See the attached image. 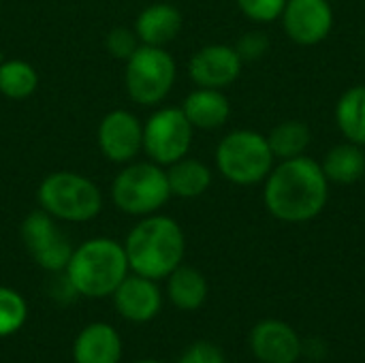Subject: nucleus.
I'll use <instances>...</instances> for the list:
<instances>
[{
	"instance_id": "f257e3e1",
	"label": "nucleus",
	"mask_w": 365,
	"mask_h": 363,
	"mask_svg": "<svg viewBox=\"0 0 365 363\" xmlns=\"http://www.w3.org/2000/svg\"><path fill=\"white\" fill-rule=\"evenodd\" d=\"M267 212L289 225L314 220L329 201V180L314 158L302 154L280 160L265 178Z\"/></svg>"
},
{
	"instance_id": "f03ea898",
	"label": "nucleus",
	"mask_w": 365,
	"mask_h": 363,
	"mask_svg": "<svg viewBox=\"0 0 365 363\" xmlns=\"http://www.w3.org/2000/svg\"><path fill=\"white\" fill-rule=\"evenodd\" d=\"M124 250L133 274L163 280L184 261L186 237L178 220L163 214L143 216L126 235Z\"/></svg>"
},
{
	"instance_id": "7ed1b4c3",
	"label": "nucleus",
	"mask_w": 365,
	"mask_h": 363,
	"mask_svg": "<svg viewBox=\"0 0 365 363\" xmlns=\"http://www.w3.org/2000/svg\"><path fill=\"white\" fill-rule=\"evenodd\" d=\"M128 272L124 244L111 237H92L73 248L64 267V278L73 293L98 300L113 295Z\"/></svg>"
},
{
	"instance_id": "20e7f679",
	"label": "nucleus",
	"mask_w": 365,
	"mask_h": 363,
	"mask_svg": "<svg viewBox=\"0 0 365 363\" xmlns=\"http://www.w3.org/2000/svg\"><path fill=\"white\" fill-rule=\"evenodd\" d=\"M41 210L62 223H88L103 210L101 188L77 171H53L36 190Z\"/></svg>"
},
{
	"instance_id": "39448f33",
	"label": "nucleus",
	"mask_w": 365,
	"mask_h": 363,
	"mask_svg": "<svg viewBox=\"0 0 365 363\" xmlns=\"http://www.w3.org/2000/svg\"><path fill=\"white\" fill-rule=\"evenodd\" d=\"M274 160L267 137L250 128L227 133L216 148V169L235 186H255L265 182L274 169Z\"/></svg>"
},
{
	"instance_id": "423d86ee",
	"label": "nucleus",
	"mask_w": 365,
	"mask_h": 363,
	"mask_svg": "<svg viewBox=\"0 0 365 363\" xmlns=\"http://www.w3.org/2000/svg\"><path fill=\"white\" fill-rule=\"evenodd\" d=\"M171 199L165 167L152 160L126 163L111 182L113 205L128 216H150Z\"/></svg>"
},
{
	"instance_id": "0eeeda50",
	"label": "nucleus",
	"mask_w": 365,
	"mask_h": 363,
	"mask_svg": "<svg viewBox=\"0 0 365 363\" xmlns=\"http://www.w3.org/2000/svg\"><path fill=\"white\" fill-rule=\"evenodd\" d=\"M178 77V64L165 47L139 45L126 60L124 83L133 103L143 107L160 105Z\"/></svg>"
},
{
	"instance_id": "6e6552de",
	"label": "nucleus",
	"mask_w": 365,
	"mask_h": 363,
	"mask_svg": "<svg viewBox=\"0 0 365 363\" xmlns=\"http://www.w3.org/2000/svg\"><path fill=\"white\" fill-rule=\"evenodd\" d=\"M195 128L182 107H160L143 122V152L148 160L169 167L188 156Z\"/></svg>"
},
{
	"instance_id": "1a4fd4ad",
	"label": "nucleus",
	"mask_w": 365,
	"mask_h": 363,
	"mask_svg": "<svg viewBox=\"0 0 365 363\" xmlns=\"http://www.w3.org/2000/svg\"><path fill=\"white\" fill-rule=\"evenodd\" d=\"M19 233L28 255L38 267L45 272H64L73 255V246L53 216L38 208L24 218Z\"/></svg>"
},
{
	"instance_id": "9d476101",
	"label": "nucleus",
	"mask_w": 365,
	"mask_h": 363,
	"mask_svg": "<svg viewBox=\"0 0 365 363\" xmlns=\"http://www.w3.org/2000/svg\"><path fill=\"white\" fill-rule=\"evenodd\" d=\"M96 143L103 156L115 165H126L143 152V124L128 109H113L98 122Z\"/></svg>"
},
{
	"instance_id": "9b49d317",
	"label": "nucleus",
	"mask_w": 365,
	"mask_h": 363,
	"mask_svg": "<svg viewBox=\"0 0 365 363\" xmlns=\"http://www.w3.org/2000/svg\"><path fill=\"white\" fill-rule=\"evenodd\" d=\"M280 19L287 36L293 43L312 47L331 34L334 6L329 0H287Z\"/></svg>"
},
{
	"instance_id": "f8f14e48",
	"label": "nucleus",
	"mask_w": 365,
	"mask_h": 363,
	"mask_svg": "<svg viewBox=\"0 0 365 363\" xmlns=\"http://www.w3.org/2000/svg\"><path fill=\"white\" fill-rule=\"evenodd\" d=\"M244 60L233 45L212 43L195 51L188 62V75L197 88H229L242 75Z\"/></svg>"
},
{
	"instance_id": "ddd939ff",
	"label": "nucleus",
	"mask_w": 365,
	"mask_h": 363,
	"mask_svg": "<svg viewBox=\"0 0 365 363\" xmlns=\"http://www.w3.org/2000/svg\"><path fill=\"white\" fill-rule=\"evenodd\" d=\"M113 306L130 323H150L163 308V293L156 280L128 274L113 291Z\"/></svg>"
},
{
	"instance_id": "4468645a",
	"label": "nucleus",
	"mask_w": 365,
	"mask_h": 363,
	"mask_svg": "<svg viewBox=\"0 0 365 363\" xmlns=\"http://www.w3.org/2000/svg\"><path fill=\"white\" fill-rule=\"evenodd\" d=\"M250 347L263 363H295L302 355L299 336L282 321H261L252 329Z\"/></svg>"
},
{
	"instance_id": "2eb2a0df",
	"label": "nucleus",
	"mask_w": 365,
	"mask_h": 363,
	"mask_svg": "<svg viewBox=\"0 0 365 363\" xmlns=\"http://www.w3.org/2000/svg\"><path fill=\"white\" fill-rule=\"evenodd\" d=\"M184 17L182 11L175 4L169 2H154L141 9V13L135 19V32L141 45H154V47H167L178 39L182 32Z\"/></svg>"
},
{
	"instance_id": "dca6fc26",
	"label": "nucleus",
	"mask_w": 365,
	"mask_h": 363,
	"mask_svg": "<svg viewBox=\"0 0 365 363\" xmlns=\"http://www.w3.org/2000/svg\"><path fill=\"white\" fill-rule=\"evenodd\" d=\"M182 111L197 131L222 128L231 118V103L222 90L216 88H195L182 103Z\"/></svg>"
},
{
	"instance_id": "f3484780",
	"label": "nucleus",
	"mask_w": 365,
	"mask_h": 363,
	"mask_svg": "<svg viewBox=\"0 0 365 363\" xmlns=\"http://www.w3.org/2000/svg\"><path fill=\"white\" fill-rule=\"evenodd\" d=\"M75 363H120L122 340L107 323H92L79 332L73 344Z\"/></svg>"
},
{
	"instance_id": "a211bd4d",
	"label": "nucleus",
	"mask_w": 365,
	"mask_h": 363,
	"mask_svg": "<svg viewBox=\"0 0 365 363\" xmlns=\"http://www.w3.org/2000/svg\"><path fill=\"white\" fill-rule=\"evenodd\" d=\"M165 171H167L171 197L197 199V197L205 195L212 186V169L205 163H201L199 158L184 156V158L171 163Z\"/></svg>"
},
{
	"instance_id": "6ab92c4d",
	"label": "nucleus",
	"mask_w": 365,
	"mask_h": 363,
	"mask_svg": "<svg viewBox=\"0 0 365 363\" xmlns=\"http://www.w3.org/2000/svg\"><path fill=\"white\" fill-rule=\"evenodd\" d=\"M329 184H355L365 178V148L344 141L334 145L321 163Z\"/></svg>"
},
{
	"instance_id": "aec40b11",
	"label": "nucleus",
	"mask_w": 365,
	"mask_h": 363,
	"mask_svg": "<svg viewBox=\"0 0 365 363\" xmlns=\"http://www.w3.org/2000/svg\"><path fill=\"white\" fill-rule=\"evenodd\" d=\"M167 295L175 308L188 312L197 310L205 304L207 280L199 270L182 263L167 276Z\"/></svg>"
},
{
	"instance_id": "412c9836",
	"label": "nucleus",
	"mask_w": 365,
	"mask_h": 363,
	"mask_svg": "<svg viewBox=\"0 0 365 363\" xmlns=\"http://www.w3.org/2000/svg\"><path fill=\"white\" fill-rule=\"evenodd\" d=\"M334 118L346 141L365 148V86H351L340 94Z\"/></svg>"
},
{
	"instance_id": "4be33fe9",
	"label": "nucleus",
	"mask_w": 365,
	"mask_h": 363,
	"mask_svg": "<svg viewBox=\"0 0 365 363\" xmlns=\"http://www.w3.org/2000/svg\"><path fill=\"white\" fill-rule=\"evenodd\" d=\"M310 141H312L310 126L302 120H284L276 124L267 135L272 154L278 160H289V158L306 154Z\"/></svg>"
},
{
	"instance_id": "5701e85b",
	"label": "nucleus",
	"mask_w": 365,
	"mask_h": 363,
	"mask_svg": "<svg viewBox=\"0 0 365 363\" xmlns=\"http://www.w3.org/2000/svg\"><path fill=\"white\" fill-rule=\"evenodd\" d=\"M38 88V73L26 60L0 62V94L11 101H24Z\"/></svg>"
},
{
	"instance_id": "b1692460",
	"label": "nucleus",
	"mask_w": 365,
	"mask_h": 363,
	"mask_svg": "<svg viewBox=\"0 0 365 363\" xmlns=\"http://www.w3.org/2000/svg\"><path fill=\"white\" fill-rule=\"evenodd\" d=\"M28 319L26 300L9 287H0V338L13 336Z\"/></svg>"
},
{
	"instance_id": "393cba45",
	"label": "nucleus",
	"mask_w": 365,
	"mask_h": 363,
	"mask_svg": "<svg viewBox=\"0 0 365 363\" xmlns=\"http://www.w3.org/2000/svg\"><path fill=\"white\" fill-rule=\"evenodd\" d=\"M240 11L255 24H274L280 19L287 0H235Z\"/></svg>"
},
{
	"instance_id": "a878e982",
	"label": "nucleus",
	"mask_w": 365,
	"mask_h": 363,
	"mask_svg": "<svg viewBox=\"0 0 365 363\" xmlns=\"http://www.w3.org/2000/svg\"><path fill=\"white\" fill-rule=\"evenodd\" d=\"M139 45H141V41L137 39V32L130 28H122V26L109 30V34L105 39V47L111 53V58L122 60V62H126L137 51Z\"/></svg>"
},
{
	"instance_id": "bb28decb",
	"label": "nucleus",
	"mask_w": 365,
	"mask_h": 363,
	"mask_svg": "<svg viewBox=\"0 0 365 363\" xmlns=\"http://www.w3.org/2000/svg\"><path fill=\"white\" fill-rule=\"evenodd\" d=\"M233 47L237 49V53H240V58H242L244 62H255V60H261V58L267 53V49H269V39H267L265 32L255 30V32H246V34L237 41V45H233Z\"/></svg>"
},
{
	"instance_id": "cd10ccee",
	"label": "nucleus",
	"mask_w": 365,
	"mask_h": 363,
	"mask_svg": "<svg viewBox=\"0 0 365 363\" xmlns=\"http://www.w3.org/2000/svg\"><path fill=\"white\" fill-rule=\"evenodd\" d=\"M178 363H225V357L218 347L210 342H197L182 355Z\"/></svg>"
},
{
	"instance_id": "c85d7f7f",
	"label": "nucleus",
	"mask_w": 365,
	"mask_h": 363,
	"mask_svg": "<svg viewBox=\"0 0 365 363\" xmlns=\"http://www.w3.org/2000/svg\"><path fill=\"white\" fill-rule=\"evenodd\" d=\"M137 363H160V362H154V359H143V362H137Z\"/></svg>"
},
{
	"instance_id": "c756f323",
	"label": "nucleus",
	"mask_w": 365,
	"mask_h": 363,
	"mask_svg": "<svg viewBox=\"0 0 365 363\" xmlns=\"http://www.w3.org/2000/svg\"><path fill=\"white\" fill-rule=\"evenodd\" d=\"M329 2H334V0H329Z\"/></svg>"
}]
</instances>
